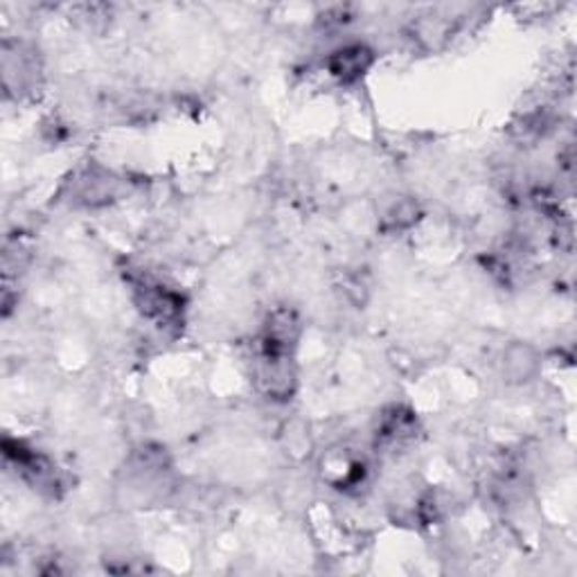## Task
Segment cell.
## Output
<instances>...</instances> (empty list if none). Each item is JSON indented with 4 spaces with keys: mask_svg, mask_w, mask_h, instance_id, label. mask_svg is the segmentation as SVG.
<instances>
[{
    "mask_svg": "<svg viewBox=\"0 0 577 577\" xmlns=\"http://www.w3.org/2000/svg\"><path fill=\"white\" fill-rule=\"evenodd\" d=\"M257 384L259 390L276 399V402H287L298 388V370L296 359H262L257 364Z\"/></svg>",
    "mask_w": 577,
    "mask_h": 577,
    "instance_id": "7",
    "label": "cell"
},
{
    "mask_svg": "<svg viewBox=\"0 0 577 577\" xmlns=\"http://www.w3.org/2000/svg\"><path fill=\"white\" fill-rule=\"evenodd\" d=\"M3 456H5V463L16 469L21 480L27 482L34 492L55 499L64 490L62 471L55 465V461L48 458L43 452L30 447L27 442L5 437Z\"/></svg>",
    "mask_w": 577,
    "mask_h": 577,
    "instance_id": "2",
    "label": "cell"
},
{
    "mask_svg": "<svg viewBox=\"0 0 577 577\" xmlns=\"http://www.w3.org/2000/svg\"><path fill=\"white\" fill-rule=\"evenodd\" d=\"M542 373V354L528 341H512L501 352V375L512 386L535 381Z\"/></svg>",
    "mask_w": 577,
    "mask_h": 577,
    "instance_id": "6",
    "label": "cell"
},
{
    "mask_svg": "<svg viewBox=\"0 0 577 577\" xmlns=\"http://www.w3.org/2000/svg\"><path fill=\"white\" fill-rule=\"evenodd\" d=\"M131 300L138 314L160 330H174L184 323L186 298L171 287L149 278L147 274H129Z\"/></svg>",
    "mask_w": 577,
    "mask_h": 577,
    "instance_id": "1",
    "label": "cell"
},
{
    "mask_svg": "<svg viewBox=\"0 0 577 577\" xmlns=\"http://www.w3.org/2000/svg\"><path fill=\"white\" fill-rule=\"evenodd\" d=\"M377 62V53L368 43H345V46L330 53L325 59L328 73L343 86H352L362 81Z\"/></svg>",
    "mask_w": 577,
    "mask_h": 577,
    "instance_id": "5",
    "label": "cell"
},
{
    "mask_svg": "<svg viewBox=\"0 0 577 577\" xmlns=\"http://www.w3.org/2000/svg\"><path fill=\"white\" fill-rule=\"evenodd\" d=\"M418 433V418L409 407L392 404L381 411L377 422V445L381 447H402Z\"/></svg>",
    "mask_w": 577,
    "mask_h": 577,
    "instance_id": "9",
    "label": "cell"
},
{
    "mask_svg": "<svg viewBox=\"0 0 577 577\" xmlns=\"http://www.w3.org/2000/svg\"><path fill=\"white\" fill-rule=\"evenodd\" d=\"M36 81V62L34 53L27 51L23 43H3V86L5 93L30 91L32 84Z\"/></svg>",
    "mask_w": 577,
    "mask_h": 577,
    "instance_id": "8",
    "label": "cell"
},
{
    "mask_svg": "<svg viewBox=\"0 0 577 577\" xmlns=\"http://www.w3.org/2000/svg\"><path fill=\"white\" fill-rule=\"evenodd\" d=\"M424 217V210L415 197H397L379 217V231L386 235L407 233L415 229Z\"/></svg>",
    "mask_w": 577,
    "mask_h": 577,
    "instance_id": "10",
    "label": "cell"
},
{
    "mask_svg": "<svg viewBox=\"0 0 577 577\" xmlns=\"http://www.w3.org/2000/svg\"><path fill=\"white\" fill-rule=\"evenodd\" d=\"M120 188L122 181L111 169L98 163H88L73 174L68 184V197L75 206L81 208H104L118 201Z\"/></svg>",
    "mask_w": 577,
    "mask_h": 577,
    "instance_id": "4",
    "label": "cell"
},
{
    "mask_svg": "<svg viewBox=\"0 0 577 577\" xmlns=\"http://www.w3.org/2000/svg\"><path fill=\"white\" fill-rule=\"evenodd\" d=\"M302 319L293 307H276L266 317L259 332L262 359H296V349L302 339Z\"/></svg>",
    "mask_w": 577,
    "mask_h": 577,
    "instance_id": "3",
    "label": "cell"
},
{
    "mask_svg": "<svg viewBox=\"0 0 577 577\" xmlns=\"http://www.w3.org/2000/svg\"><path fill=\"white\" fill-rule=\"evenodd\" d=\"M343 291H345V298L354 304V307H364L366 300H368V285L364 278L359 276H347L343 280Z\"/></svg>",
    "mask_w": 577,
    "mask_h": 577,
    "instance_id": "11",
    "label": "cell"
}]
</instances>
